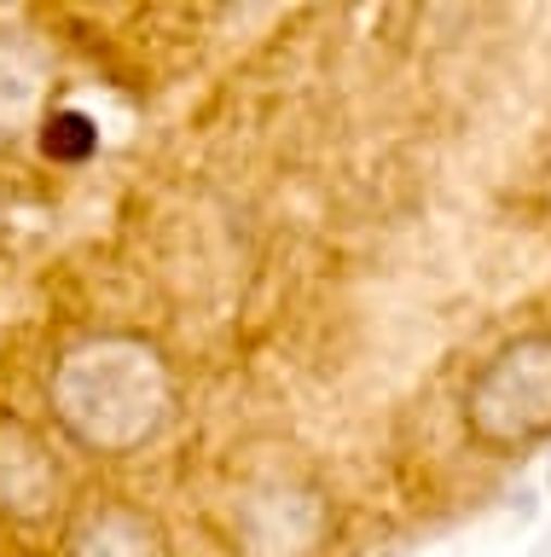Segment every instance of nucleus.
Returning a JSON list of instances; mask_svg holds the SVG:
<instances>
[{
    "label": "nucleus",
    "mask_w": 551,
    "mask_h": 557,
    "mask_svg": "<svg viewBox=\"0 0 551 557\" xmlns=\"http://www.w3.org/2000/svg\"><path fill=\"white\" fill-rule=\"evenodd\" d=\"M59 395L64 418L82 435H99V442L134 435L146 424V360L134 348H88L64 366Z\"/></svg>",
    "instance_id": "f257e3e1"
},
{
    "label": "nucleus",
    "mask_w": 551,
    "mask_h": 557,
    "mask_svg": "<svg viewBox=\"0 0 551 557\" xmlns=\"http://www.w3.org/2000/svg\"><path fill=\"white\" fill-rule=\"evenodd\" d=\"M476 418L493 435L534 430L551 418V343H523L481 377Z\"/></svg>",
    "instance_id": "f03ea898"
},
{
    "label": "nucleus",
    "mask_w": 551,
    "mask_h": 557,
    "mask_svg": "<svg viewBox=\"0 0 551 557\" xmlns=\"http://www.w3.org/2000/svg\"><path fill=\"white\" fill-rule=\"evenodd\" d=\"M47 151L53 157H88L93 151V128H88V116H53V128H47Z\"/></svg>",
    "instance_id": "7ed1b4c3"
},
{
    "label": "nucleus",
    "mask_w": 551,
    "mask_h": 557,
    "mask_svg": "<svg viewBox=\"0 0 551 557\" xmlns=\"http://www.w3.org/2000/svg\"><path fill=\"white\" fill-rule=\"evenodd\" d=\"M24 94H29V82H24L18 59H12V52H0V116H12V111H18Z\"/></svg>",
    "instance_id": "20e7f679"
}]
</instances>
